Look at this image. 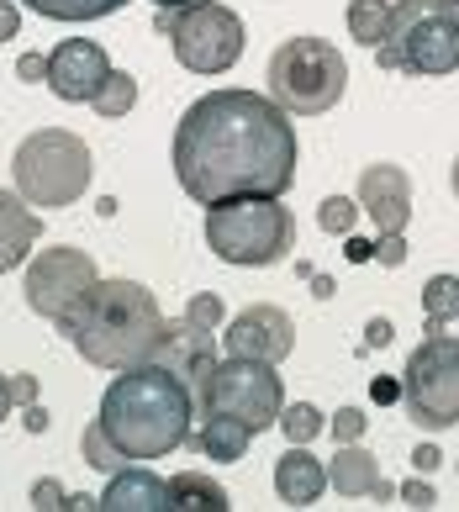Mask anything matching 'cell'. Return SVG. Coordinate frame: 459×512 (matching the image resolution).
Returning <instances> with one entry per match:
<instances>
[{
    "label": "cell",
    "instance_id": "cell-1",
    "mask_svg": "<svg viewBox=\"0 0 459 512\" xmlns=\"http://www.w3.org/2000/svg\"><path fill=\"white\" fill-rule=\"evenodd\" d=\"M175 180L201 206L285 196L296 185L291 111L254 90H206L175 127Z\"/></svg>",
    "mask_w": 459,
    "mask_h": 512
},
{
    "label": "cell",
    "instance_id": "cell-2",
    "mask_svg": "<svg viewBox=\"0 0 459 512\" xmlns=\"http://www.w3.org/2000/svg\"><path fill=\"white\" fill-rule=\"evenodd\" d=\"M190 417H196V391L169 365L148 359V365L122 370L106 386L95 423L106 428V439L127 460H164L169 449H180L190 439Z\"/></svg>",
    "mask_w": 459,
    "mask_h": 512
},
{
    "label": "cell",
    "instance_id": "cell-3",
    "mask_svg": "<svg viewBox=\"0 0 459 512\" xmlns=\"http://www.w3.org/2000/svg\"><path fill=\"white\" fill-rule=\"evenodd\" d=\"M59 333L95 370H132L153 359V344L164 333V312L138 280H95V291L80 301V312L59 322Z\"/></svg>",
    "mask_w": 459,
    "mask_h": 512
},
{
    "label": "cell",
    "instance_id": "cell-4",
    "mask_svg": "<svg viewBox=\"0 0 459 512\" xmlns=\"http://www.w3.org/2000/svg\"><path fill=\"white\" fill-rule=\"evenodd\" d=\"M206 249L222 264H243V270H264L280 264L296 249V217L280 196H238L206 206Z\"/></svg>",
    "mask_w": 459,
    "mask_h": 512
},
{
    "label": "cell",
    "instance_id": "cell-5",
    "mask_svg": "<svg viewBox=\"0 0 459 512\" xmlns=\"http://www.w3.org/2000/svg\"><path fill=\"white\" fill-rule=\"evenodd\" d=\"M270 101H280L291 117H322L349 90V64L328 37H291L270 53Z\"/></svg>",
    "mask_w": 459,
    "mask_h": 512
},
{
    "label": "cell",
    "instance_id": "cell-6",
    "mask_svg": "<svg viewBox=\"0 0 459 512\" xmlns=\"http://www.w3.org/2000/svg\"><path fill=\"white\" fill-rule=\"evenodd\" d=\"M380 69L401 74H454L459 69V16L438 0H401L391 6V37L375 48Z\"/></svg>",
    "mask_w": 459,
    "mask_h": 512
},
{
    "label": "cell",
    "instance_id": "cell-7",
    "mask_svg": "<svg viewBox=\"0 0 459 512\" xmlns=\"http://www.w3.org/2000/svg\"><path fill=\"white\" fill-rule=\"evenodd\" d=\"M11 175L32 206H74L90 185V148L64 127H37L16 148Z\"/></svg>",
    "mask_w": 459,
    "mask_h": 512
},
{
    "label": "cell",
    "instance_id": "cell-8",
    "mask_svg": "<svg viewBox=\"0 0 459 512\" xmlns=\"http://www.w3.org/2000/svg\"><path fill=\"white\" fill-rule=\"evenodd\" d=\"M401 402H407L412 423L428 433H444L459 423V338L454 333H428L412 349L407 370H401Z\"/></svg>",
    "mask_w": 459,
    "mask_h": 512
},
{
    "label": "cell",
    "instance_id": "cell-9",
    "mask_svg": "<svg viewBox=\"0 0 459 512\" xmlns=\"http://www.w3.org/2000/svg\"><path fill=\"white\" fill-rule=\"evenodd\" d=\"M159 37H169L175 59L190 74H227L243 53V22L238 11L217 6V0H196L180 11H159Z\"/></svg>",
    "mask_w": 459,
    "mask_h": 512
},
{
    "label": "cell",
    "instance_id": "cell-10",
    "mask_svg": "<svg viewBox=\"0 0 459 512\" xmlns=\"http://www.w3.org/2000/svg\"><path fill=\"white\" fill-rule=\"evenodd\" d=\"M280 407H285V391H280V375L270 359H243V354H227L217 375H212V391L201 402V417L206 412H227L254 433H270L280 423Z\"/></svg>",
    "mask_w": 459,
    "mask_h": 512
},
{
    "label": "cell",
    "instance_id": "cell-11",
    "mask_svg": "<svg viewBox=\"0 0 459 512\" xmlns=\"http://www.w3.org/2000/svg\"><path fill=\"white\" fill-rule=\"evenodd\" d=\"M95 259L85 249H37V259L27 264V307L48 322H64L80 312V301L95 291Z\"/></svg>",
    "mask_w": 459,
    "mask_h": 512
},
{
    "label": "cell",
    "instance_id": "cell-12",
    "mask_svg": "<svg viewBox=\"0 0 459 512\" xmlns=\"http://www.w3.org/2000/svg\"><path fill=\"white\" fill-rule=\"evenodd\" d=\"M153 359H159V365H169L190 391H196V412H201L206 391H212V375H217V365H222L212 333H206V328H190L185 317H175V322L164 317V333H159V344H153Z\"/></svg>",
    "mask_w": 459,
    "mask_h": 512
},
{
    "label": "cell",
    "instance_id": "cell-13",
    "mask_svg": "<svg viewBox=\"0 0 459 512\" xmlns=\"http://www.w3.org/2000/svg\"><path fill=\"white\" fill-rule=\"evenodd\" d=\"M106 74H111V59H106L101 43H90V37H64V43L48 53V90L59 101H85L90 106L101 96Z\"/></svg>",
    "mask_w": 459,
    "mask_h": 512
},
{
    "label": "cell",
    "instance_id": "cell-14",
    "mask_svg": "<svg viewBox=\"0 0 459 512\" xmlns=\"http://www.w3.org/2000/svg\"><path fill=\"white\" fill-rule=\"evenodd\" d=\"M222 344H227V354L280 365V359L296 349V322H291V312H280V307H248V312H238L233 322H227Z\"/></svg>",
    "mask_w": 459,
    "mask_h": 512
},
{
    "label": "cell",
    "instance_id": "cell-15",
    "mask_svg": "<svg viewBox=\"0 0 459 512\" xmlns=\"http://www.w3.org/2000/svg\"><path fill=\"white\" fill-rule=\"evenodd\" d=\"M359 206L375 217V233H401L412 222V180L401 164H370L359 175Z\"/></svg>",
    "mask_w": 459,
    "mask_h": 512
},
{
    "label": "cell",
    "instance_id": "cell-16",
    "mask_svg": "<svg viewBox=\"0 0 459 512\" xmlns=\"http://www.w3.org/2000/svg\"><path fill=\"white\" fill-rule=\"evenodd\" d=\"M37 238H43V217L32 212V201L22 191H0V275L22 270Z\"/></svg>",
    "mask_w": 459,
    "mask_h": 512
},
{
    "label": "cell",
    "instance_id": "cell-17",
    "mask_svg": "<svg viewBox=\"0 0 459 512\" xmlns=\"http://www.w3.org/2000/svg\"><path fill=\"white\" fill-rule=\"evenodd\" d=\"M322 491H328V465H322L306 444H291L275 460V497L285 507H312Z\"/></svg>",
    "mask_w": 459,
    "mask_h": 512
},
{
    "label": "cell",
    "instance_id": "cell-18",
    "mask_svg": "<svg viewBox=\"0 0 459 512\" xmlns=\"http://www.w3.org/2000/svg\"><path fill=\"white\" fill-rule=\"evenodd\" d=\"M101 507L106 512H169V481H159L143 465H122L111 476Z\"/></svg>",
    "mask_w": 459,
    "mask_h": 512
},
{
    "label": "cell",
    "instance_id": "cell-19",
    "mask_svg": "<svg viewBox=\"0 0 459 512\" xmlns=\"http://www.w3.org/2000/svg\"><path fill=\"white\" fill-rule=\"evenodd\" d=\"M248 444H254V433H248L238 417H227V412H206L201 417L196 449L206 454V460H243Z\"/></svg>",
    "mask_w": 459,
    "mask_h": 512
},
{
    "label": "cell",
    "instance_id": "cell-20",
    "mask_svg": "<svg viewBox=\"0 0 459 512\" xmlns=\"http://www.w3.org/2000/svg\"><path fill=\"white\" fill-rule=\"evenodd\" d=\"M375 481H380V465H375V454L354 449V444L333 454V465H328V486L338 491V497H370V491H375Z\"/></svg>",
    "mask_w": 459,
    "mask_h": 512
},
{
    "label": "cell",
    "instance_id": "cell-21",
    "mask_svg": "<svg viewBox=\"0 0 459 512\" xmlns=\"http://www.w3.org/2000/svg\"><path fill=\"white\" fill-rule=\"evenodd\" d=\"M227 491L201 476V470H180L175 481H169V512H227Z\"/></svg>",
    "mask_w": 459,
    "mask_h": 512
},
{
    "label": "cell",
    "instance_id": "cell-22",
    "mask_svg": "<svg viewBox=\"0 0 459 512\" xmlns=\"http://www.w3.org/2000/svg\"><path fill=\"white\" fill-rule=\"evenodd\" d=\"M349 37L365 48H380L391 37V0H354L349 6Z\"/></svg>",
    "mask_w": 459,
    "mask_h": 512
},
{
    "label": "cell",
    "instance_id": "cell-23",
    "mask_svg": "<svg viewBox=\"0 0 459 512\" xmlns=\"http://www.w3.org/2000/svg\"><path fill=\"white\" fill-rule=\"evenodd\" d=\"M423 312H428L423 333H438L444 322L459 317V275H433L428 280V286H423Z\"/></svg>",
    "mask_w": 459,
    "mask_h": 512
},
{
    "label": "cell",
    "instance_id": "cell-24",
    "mask_svg": "<svg viewBox=\"0 0 459 512\" xmlns=\"http://www.w3.org/2000/svg\"><path fill=\"white\" fill-rule=\"evenodd\" d=\"M37 16H53V22H95V16L122 11L127 0H22Z\"/></svg>",
    "mask_w": 459,
    "mask_h": 512
},
{
    "label": "cell",
    "instance_id": "cell-25",
    "mask_svg": "<svg viewBox=\"0 0 459 512\" xmlns=\"http://www.w3.org/2000/svg\"><path fill=\"white\" fill-rule=\"evenodd\" d=\"M90 106L101 111L106 122H117V117H127V111L138 106V80H132L127 69H111V74H106V85H101V96H95Z\"/></svg>",
    "mask_w": 459,
    "mask_h": 512
},
{
    "label": "cell",
    "instance_id": "cell-26",
    "mask_svg": "<svg viewBox=\"0 0 459 512\" xmlns=\"http://www.w3.org/2000/svg\"><path fill=\"white\" fill-rule=\"evenodd\" d=\"M275 428L285 433V444H312L317 433H328V417H322L312 402H291V407H280Z\"/></svg>",
    "mask_w": 459,
    "mask_h": 512
},
{
    "label": "cell",
    "instance_id": "cell-27",
    "mask_svg": "<svg viewBox=\"0 0 459 512\" xmlns=\"http://www.w3.org/2000/svg\"><path fill=\"white\" fill-rule=\"evenodd\" d=\"M80 454H85L95 470H106V476H117V470L127 465V454L106 439V428H101V423H90V428L80 433Z\"/></svg>",
    "mask_w": 459,
    "mask_h": 512
},
{
    "label": "cell",
    "instance_id": "cell-28",
    "mask_svg": "<svg viewBox=\"0 0 459 512\" xmlns=\"http://www.w3.org/2000/svg\"><path fill=\"white\" fill-rule=\"evenodd\" d=\"M359 212H365L359 201H349V196H328V201L317 206V227H322V233H338V238H343V233H354Z\"/></svg>",
    "mask_w": 459,
    "mask_h": 512
},
{
    "label": "cell",
    "instance_id": "cell-29",
    "mask_svg": "<svg viewBox=\"0 0 459 512\" xmlns=\"http://www.w3.org/2000/svg\"><path fill=\"white\" fill-rule=\"evenodd\" d=\"M185 322H190V328L217 333V328H222V296H217V291H196V296L185 301Z\"/></svg>",
    "mask_w": 459,
    "mask_h": 512
},
{
    "label": "cell",
    "instance_id": "cell-30",
    "mask_svg": "<svg viewBox=\"0 0 459 512\" xmlns=\"http://www.w3.org/2000/svg\"><path fill=\"white\" fill-rule=\"evenodd\" d=\"M365 423H370V417L359 412V407H338L328 428H333V439H338V444H354L359 433H365Z\"/></svg>",
    "mask_w": 459,
    "mask_h": 512
},
{
    "label": "cell",
    "instance_id": "cell-31",
    "mask_svg": "<svg viewBox=\"0 0 459 512\" xmlns=\"http://www.w3.org/2000/svg\"><path fill=\"white\" fill-rule=\"evenodd\" d=\"M375 264H386V270H401V264H407V238H401V233H380V243H375Z\"/></svg>",
    "mask_w": 459,
    "mask_h": 512
},
{
    "label": "cell",
    "instance_id": "cell-32",
    "mask_svg": "<svg viewBox=\"0 0 459 512\" xmlns=\"http://www.w3.org/2000/svg\"><path fill=\"white\" fill-rule=\"evenodd\" d=\"M396 497H401V502H407V507H417V512H428V507H438V491H433L428 481H417V476H412L407 486H401V491H396Z\"/></svg>",
    "mask_w": 459,
    "mask_h": 512
},
{
    "label": "cell",
    "instance_id": "cell-33",
    "mask_svg": "<svg viewBox=\"0 0 459 512\" xmlns=\"http://www.w3.org/2000/svg\"><path fill=\"white\" fill-rule=\"evenodd\" d=\"M32 507H43V512L69 507V491H64L59 481H37V486H32Z\"/></svg>",
    "mask_w": 459,
    "mask_h": 512
},
{
    "label": "cell",
    "instance_id": "cell-34",
    "mask_svg": "<svg viewBox=\"0 0 459 512\" xmlns=\"http://www.w3.org/2000/svg\"><path fill=\"white\" fill-rule=\"evenodd\" d=\"M16 74H22L27 85L48 80V53H22V59H16Z\"/></svg>",
    "mask_w": 459,
    "mask_h": 512
},
{
    "label": "cell",
    "instance_id": "cell-35",
    "mask_svg": "<svg viewBox=\"0 0 459 512\" xmlns=\"http://www.w3.org/2000/svg\"><path fill=\"white\" fill-rule=\"evenodd\" d=\"M370 396H375L380 407H396V402H401V381H396V375H375V381H370Z\"/></svg>",
    "mask_w": 459,
    "mask_h": 512
},
{
    "label": "cell",
    "instance_id": "cell-36",
    "mask_svg": "<svg viewBox=\"0 0 459 512\" xmlns=\"http://www.w3.org/2000/svg\"><path fill=\"white\" fill-rule=\"evenodd\" d=\"M391 338H396V333H391V317H370V322H365V349H386Z\"/></svg>",
    "mask_w": 459,
    "mask_h": 512
},
{
    "label": "cell",
    "instance_id": "cell-37",
    "mask_svg": "<svg viewBox=\"0 0 459 512\" xmlns=\"http://www.w3.org/2000/svg\"><path fill=\"white\" fill-rule=\"evenodd\" d=\"M16 32H22V11H16V0H0V43H11Z\"/></svg>",
    "mask_w": 459,
    "mask_h": 512
},
{
    "label": "cell",
    "instance_id": "cell-38",
    "mask_svg": "<svg viewBox=\"0 0 459 512\" xmlns=\"http://www.w3.org/2000/svg\"><path fill=\"white\" fill-rule=\"evenodd\" d=\"M412 465H417V476H433V470L444 465V454H438V444H417V454H412Z\"/></svg>",
    "mask_w": 459,
    "mask_h": 512
},
{
    "label": "cell",
    "instance_id": "cell-39",
    "mask_svg": "<svg viewBox=\"0 0 459 512\" xmlns=\"http://www.w3.org/2000/svg\"><path fill=\"white\" fill-rule=\"evenodd\" d=\"M11 396H16L22 407H32V402H37V375H11Z\"/></svg>",
    "mask_w": 459,
    "mask_h": 512
},
{
    "label": "cell",
    "instance_id": "cell-40",
    "mask_svg": "<svg viewBox=\"0 0 459 512\" xmlns=\"http://www.w3.org/2000/svg\"><path fill=\"white\" fill-rule=\"evenodd\" d=\"M343 254H349L354 264H370L375 259V243L370 238H349V249H343Z\"/></svg>",
    "mask_w": 459,
    "mask_h": 512
},
{
    "label": "cell",
    "instance_id": "cell-41",
    "mask_svg": "<svg viewBox=\"0 0 459 512\" xmlns=\"http://www.w3.org/2000/svg\"><path fill=\"white\" fill-rule=\"evenodd\" d=\"M22 423H27V433H48V407H43V402H32Z\"/></svg>",
    "mask_w": 459,
    "mask_h": 512
},
{
    "label": "cell",
    "instance_id": "cell-42",
    "mask_svg": "<svg viewBox=\"0 0 459 512\" xmlns=\"http://www.w3.org/2000/svg\"><path fill=\"white\" fill-rule=\"evenodd\" d=\"M11 407H16V396H11V375H0V423L11 417Z\"/></svg>",
    "mask_w": 459,
    "mask_h": 512
},
{
    "label": "cell",
    "instance_id": "cell-43",
    "mask_svg": "<svg viewBox=\"0 0 459 512\" xmlns=\"http://www.w3.org/2000/svg\"><path fill=\"white\" fill-rule=\"evenodd\" d=\"M333 291H338V286H333L328 275H312V296H317V301H333Z\"/></svg>",
    "mask_w": 459,
    "mask_h": 512
},
{
    "label": "cell",
    "instance_id": "cell-44",
    "mask_svg": "<svg viewBox=\"0 0 459 512\" xmlns=\"http://www.w3.org/2000/svg\"><path fill=\"white\" fill-rule=\"evenodd\" d=\"M159 11H180V6H196V0H153Z\"/></svg>",
    "mask_w": 459,
    "mask_h": 512
},
{
    "label": "cell",
    "instance_id": "cell-45",
    "mask_svg": "<svg viewBox=\"0 0 459 512\" xmlns=\"http://www.w3.org/2000/svg\"><path fill=\"white\" fill-rule=\"evenodd\" d=\"M454 196H459V159H454Z\"/></svg>",
    "mask_w": 459,
    "mask_h": 512
},
{
    "label": "cell",
    "instance_id": "cell-46",
    "mask_svg": "<svg viewBox=\"0 0 459 512\" xmlns=\"http://www.w3.org/2000/svg\"><path fill=\"white\" fill-rule=\"evenodd\" d=\"M438 6H454V11H459V0H438Z\"/></svg>",
    "mask_w": 459,
    "mask_h": 512
}]
</instances>
